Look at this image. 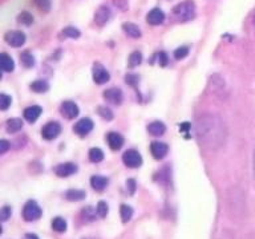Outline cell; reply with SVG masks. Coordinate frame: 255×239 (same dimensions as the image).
I'll use <instances>...</instances> for the list:
<instances>
[{
  "label": "cell",
  "instance_id": "16",
  "mask_svg": "<svg viewBox=\"0 0 255 239\" xmlns=\"http://www.w3.org/2000/svg\"><path fill=\"white\" fill-rule=\"evenodd\" d=\"M163 20H165V13L159 8H153L146 15V21L151 25H159L163 23Z\"/></svg>",
  "mask_w": 255,
  "mask_h": 239
},
{
  "label": "cell",
  "instance_id": "13",
  "mask_svg": "<svg viewBox=\"0 0 255 239\" xmlns=\"http://www.w3.org/2000/svg\"><path fill=\"white\" fill-rule=\"evenodd\" d=\"M167 151H169V147H167L166 143L159 142V141L151 142L150 153L155 159H162L167 154Z\"/></svg>",
  "mask_w": 255,
  "mask_h": 239
},
{
  "label": "cell",
  "instance_id": "35",
  "mask_svg": "<svg viewBox=\"0 0 255 239\" xmlns=\"http://www.w3.org/2000/svg\"><path fill=\"white\" fill-rule=\"evenodd\" d=\"M99 115L103 117L104 120H108V121H111L113 120V112L107 107H100L99 108Z\"/></svg>",
  "mask_w": 255,
  "mask_h": 239
},
{
  "label": "cell",
  "instance_id": "31",
  "mask_svg": "<svg viewBox=\"0 0 255 239\" xmlns=\"http://www.w3.org/2000/svg\"><path fill=\"white\" fill-rule=\"evenodd\" d=\"M63 36L69 39H77L80 36V31L75 27H67L63 29Z\"/></svg>",
  "mask_w": 255,
  "mask_h": 239
},
{
  "label": "cell",
  "instance_id": "23",
  "mask_svg": "<svg viewBox=\"0 0 255 239\" xmlns=\"http://www.w3.org/2000/svg\"><path fill=\"white\" fill-rule=\"evenodd\" d=\"M97 209L92 206H87L84 207L83 210H81V217H83L84 221H88V222H92V221H95L96 217H97Z\"/></svg>",
  "mask_w": 255,
  "mask_h": 239
},
{
  "label": "cell",
  "instance_id": "10",
  "mask_svg": "<svg viewBox=\"0 0 255 239\" xmlns=\"http://www.w3.org/2000/svg\"><path fill=\"white\" fill-rule=\"evenodd\" d=\"M76 171H77V165L72 162H65V163H60L57 166L55 167V173L57 177H69V175L75 174Z\"/></svg>",
  "mask_w": 255,
  "mask_h": 239
},
{
  "label": "cell",
  "instance_id": "33",
  "mask_svg": "<svg viewBox=\"0 0 255 239\" xmlns=\"http://www.w3.org/2000/svg\"><path fill=\"white\" fill-rule=\"evenodd\" d=\"M108 210H109L108 203L105 201H100L99 205H97V214H99L100 218H105L108 214Z\"/></svg>",
  "mask_w": 255,
  "mask_h": 239
},
{
  "label": "cell",
  "instance_id": "5",
  "mask_svg": "<svg viewBox=\"0 0 255 239\" xmlns=\"http://www.w3.org/2000/svg\"><path fill=\"white\" fill-rule=\"evenodd\" d=\"M210 89L214 95L219 96V97H226L227 96L226 84H225L222 77H219L218 75H215L214 77H211Z\"/></svg>",
  "mask_w": 255,
  "mask_h": 239
},
{
  "label": "cell",
  "instance_id": "3",
  "mask_svg": "<svg viewBox=\"0 0 255 239\" xmlns=\"http://www.w3.org/2000/svg\"><path fill=\"white\" fill-rule=\"evenodd\" d=\"M41 209L35 201H28L23 207V218L28 222H33V221H37V219L41 217Z\"/></svg>",
  "mask_w": 255,
  "mask_h": 239
},
{
  "label": "cell",
  "instance_id": "25",
  "mask_svg": "<svg viewBox=\"0 0 255 239\" xmlns=\"http://www.w3.org/2000/svg\"><path fill=\"white\" fill-rule=\"evenodd\" d=\"M31 89L36 93H44V92H47L49 89V85L44 80H36L31 84Z\"/></svg>",
  "mask_w": 255,
  "mask_h": 239
},
{
  "label": "cell",
  "instance_id": "19",
  "mask_svg": "<svg viewBox=\"0 0 255 239\" xmlns=\"http://www.w3.org/2000/svg\"><path fill=\"white\" fill-rule=\"evenodd\" d=\"M166 130V126H165V123L161 122V121H153L147 125V131L150 133L151 135H154V137H159V135H162Z\"/></svg>",
  "mask_w": 255,
  "mask_h": 239
},
{
  "label": "cell",
  "instance_id": "9",
  "mask_svg": "<svg viewBox=\"0 0 255 239\" xmlns=\"http://www.w3.org/2000/svg\"><path fill=\"white\" fill-rule=\"evenodd\" d=\"M104 99L107 100L109 104H113V105H120L123 103L124 95L123 91L119 89V88H111V89H107L104 92Z\"/></svg>",
  "mask_w": 255,
  "mask_h": 239
},
{
  "label": "cell",
  "instance_id": "32",
  "mask_svg": "<svg viewBox=\"0 0 255 239\" xmlns=\"http://www.w3.org/2000/svg\"><path fill=\"white\" fill-rule=\"evenodd\" d=\"M33 3L40 11L48 12L51 9V0H33Z\"/></svg>",
  "mask_w": 255,
  "mask_h": 239
},
{
  "label": "cell",
  "instance_id": "39",
  "mask_svg": "<svg viewBox=\"0 0 255 239\" xmlns=\"http://www.w3.org/2000/svg\"><path fill=\"white\" fill-rule=\"evenodd\" d=\"M157 60H158V64L161 67H166L167 65V55L165 52H158L157 53Z\"/></svg>",
  "mask_w": 255,
  "mask_h": 239
},
{
  "label": "cell",
  "instance_id": "7",
  "mask_svg": "<svg viewBox=\"0 0 255 239\" xmlns=\"http://www.w3.org/2000/svg\"><path fill=\"white\" fill-rule=\"evenodd\" d=\"M4 39L7 41L11 47L13 48H19L21 47L24 43H25V35L23 32L20 31H9L5 33Z\"/></svg>",
  "mask_w": 255,
  "mask_h": 239
},
{
  "label": "cell",
  "instance_id": "24",
  "mask_svg": "<svg viewBox=\"0 0 255 239\" xmlns=\"http://www.w3.org/2000/svg\"><path fill=\"white\" fill-rule=\"evenodd\" d=\"M52 229L56 233H64V231L67 230V222H65V219L61 218V217H56L55 219H52Z\"/></svg>",
  "mask_w": 255,
  "mask_h": 239
},
{
  "label": "cell",
  "instance_id": "37",
  "mask_svg": "<svg viewBox=\"0 0 255 239\" xmlns=\"http://www.w3.org/2000/svg\"><path fill=\"white\" fill-rule=\"evenodd\" d=\"M17 20H19L20 23L25 24V25H29V24L33 23V16L29 15L28 12H23V13H20Z\"/></svg>",
  "mask_w": 255,
  "mask_h": 239
},
{
  "label": "cell",
  "instance_id": "15",
  "mask_svg": "<svg viewBox=\"0 0 255 239\" xmlns=\"http://www.w3.org/2000/svg\"><path fill=\"white\" fill-rule=\"evenodd\" d=\"M107 141L112 150H119V149H121L124 145V137L120 134V133H117V131H111V133H108Z\"/></svg>",
  "mask_w": 255,
  "mask_h": 239
},
{
  "label": "cell",
  "instance_id": "44",
  "mask_svg": "<svg viewBox=\"0 0 255 239\" xmlns=\"http://www.w3.org/2000/svg\"><path fill=\"white\" fill-rule=\"evenodd\" d=\"M253 169H254V173H255V150H254V157H253Z\"/></svg>",
  "mask_w": 255,
  "mask_h": 239
},
{
  "label": "cell",
  "instance_id": "29",
  "mask_svg": "<svg viewBox=\"0 0 255 239\" xmlns=\"http://www.w3.org/2000/svg\"><path fill=\"white\" fill-rule=\"evenodd\" d=\"M20 60H21V63L25 68H32L35 65V57L32 56V53H29L28 51L23 52L21 56H20Z\"/></svg>",
  "mask_w": 255,
  "mask_h": 239
},
{
  "label": "cell",
  "instance_id": "11",
  "mask_svg": "<svg viewBox=\"0 0 255 239\" xmlns=\"http://www.w3.org/2000/svg\"><path fill=\"white\" fill-rule=\"evenodd\" d=\"M60 112H61V115L64 117H67L68 120H72L79 116V107L73 101H65V103L61 104Z\"/></svg>",
  "mask_w": 255,
  "mask_h": 239
},
{
  "label": "cell",
  "instance_id": "17",
  "mask_svg": "<svg viewBox=\"0 0 255 239\" xmlns=\"http://www.w3.org/2000/svg\"><path fill=\"white\" fill-rule=\"evenodd\" d=\"M41 108L39 105H32V107L27 108L25 111H24V119L27 120L28 122H36L37 119L40 117L41 115Z\"/></svg>",
  "mask_w": 255,
  "mask_h": 239
},
{
  "label": "cell",
  "instance_id": "30",
  "mask_svg": "<svg viewBox=\"0 0 255 239\" xmlns=\"http://www.w3.org/2000/svg\"><path fill=\"white\" fill-rule=\"evenodd\" d=\"M141 61H142V55H141V52L134 51L133 53H130V56H129V67H137V65L141 64Z\"/></svg>",
  "mask_w": 255,
  "mask_h": 239
},
{
  "label": "cell",
  "instance_id": "2",
  "mask_svg": "<svg viewBox=\"0 0 255 239\" xmlns=\"http://www.w3.org/2000/svg\"><path fill=\"white\" fill-rule=\"evenodd\" d=\"M173 15L178 21H189L194 19L195 5L193 1H182L173 8Z\"/></svg>",
  "mask_w": 255,
  "mask_h": 239
},
{
  "label": "cell",
  "instance_id": "46",
  "mask_svg": "<svg viewBox=\"0 0 255 239\" xmlns=\"http://www.w3.org/2000/svg\"><path fill=\"white\" fill-rule=\"evenodd\" d=\"M253 23H254V25H255V15H254V19H253Z\"/></svg>",
  "mask_w": 255,
  "mask_h": 239
},
{
  "label": "cell",
  "instance_id": "8",
  "mask_svg": "<svg viewBox=\"0 0 255 239\" xmlns=\"http://www.w3.org/2000/svg\"><path fill=\"white\" fill-rule=\"evenodd\" d=\"M111 79V75H109V72L105 69V68L101 65L100 63H96L95 67H93V81L96 84H105L109 81Z\"/></svg>",
  "mask_w": 255,
  "mask_h": 239
},
{
  "label": "cell",
  "instance_id": "28",
  "mask_svg": "<svg viewBox=\"0 0 255 239\" xmlns=\"http://www.w3.org/2000/svg\"><path fill=\"white\" fill-rule=\"evenodd\" d=\"M89 159L95 163L101 162L104 159L103 150H101L100 147H92L91 150H89Z\"/></svg>",
  "mask_w": 255,
  "mask_h": 239
},
{
  "label": "cell",
  "instance_id": "18",
  "mask_svg": "<svg viewBox=\"0 0 255 239\" xmlns=\"http://www.w3.org/2000/svg\"><path fill=\"white\" fill-rule=\"evenodd\" d=\"M108 183H109V181H108L107 177H103V175H93L91 178V186L95 189L96 191H104L105 190V187L108 186Z\"/></svg>",
  "mask_w": 255,
  "mask_h": 239
},
{
  "label": "cell",
  "instance_id": "45",
  "mask_svg": "<svg viewBox=\"0 0 255 239\" xmlns=\"http://www.w3.org/2000/svg\"><path fill=\"white\" fill-rule=\"evenodd\" d=\"M83 239H96V238H92V237H88V238H83Z\"/></svg>",
  "mask_w": 255,
  "mask_h": 239
},
{
  "label": "cell",
  "instance_id": "14",
  "mask_svg": "<svg viewBox=\"0 0 255 239\" xmlns=\"http://www.w3.org/2000/svg\"><path fill=\"white\" fill-rule=\"evenodd\" d=\"M111 19V9L107 5H101L95 13V21L97 25H105Z\"/></svg>",
  "mask_w": 255,
  "mask_h": 239
},
{
  "label": "cell",
  "instance_id": "21",
  "mask_svg": "<svg viewBox=\"0 0 255 239\" xmlns=\"http://www.w3.org/2000/svg\"><path fill=\"white\" fill-rule=\"evenodd\" d=\"M123 29L128 36H130V37H133V39H138L139 36H141V29H139L135 24L125 23L123 25Z\"/></svg>",
  "mask_w": 255,
  "mask_h": 239
},
{
  "label": "cell",
  "instance_id": "43",
  "mask_svg": "<svg viewBox=\"0 0 255 239\" xmlns=\"http://www.w3.org/2000/svg\"><path fill=\"white\" fill-rule=\"evenodd\" d=\"M24 239H39V238H37V235L31 234V233H28V234H25Z\"/></svg>",
  "mask_w": 255,
  "mask_h": 239
},
{
  "label": "cell",
  "instance_id": "12",
  "mask_svg": "<svg viewBox=\"0 0 255 239\" xmlns=\"http://www.w3.org/2000/svg\"><path fill=\"white\" fill-rule=\"evenodd\" d=\"M92 129H93V121L91 119H81L73 126L75 133L79 135H87L88 133H91Z\"/></svg>",
  "mask_w": 255,
  "mask_h": 239
},
{
  "label": "cell",
  "instance_id": "34",
  "mask_svg": "<svg viewBox=\"0 0 255 239\" xmlns=\"http://www.w3.org/2000/svg\"><path fill=\"white\" fill-rule=\"evenodd\" d=\"M11 97L8 95H5V93H1L0 95V109L1 111H7L8 107L11 105Z\"/></svg>",
  "mask_w": 255,
  "mask_h": 239
},
{
  "label": "cell",
  "instance_id": "6",
  "mask_svg": "<svg viewBox=\"0 0 255 239\" xmlns=\"http://www.w3.org/2000/svg\"><path fill=\"white\" fill-rule=\"evenodd\" d=\"M60 131H61L60 123L52 121V122H48L44 125L43 130H41V135H43V138L51 141V139H55L60 134Z\"/></svg>",
  "mask_w": 255,
  "mask_h": 239
},
{
  "label": "cell",
  "instance_id": "38",
  "mask_svg": "<svg viewBox=\"0 0 255 239\" xmlns=\"http://www.w3.org/2000/svg\"><path fill=\"white\" fill-rule=\"evenodd\" d=\"M11 207L9 206H3L1 210H0V221L1 222H5L9 217H11Z\"/></svg>",
  "mask_w": 255,
  "mask_h": 239
},
{
  "label": "cell",
  "instance_id": "27",
  "mask_svg": "<svg viewBox=\"0 0 255 239\" xmlns=\"http://www.w3.org/2000/svg\"><path fill=\"white\" fill-rule=\"evenodd\" d=\"M65 198L68 201H81V199L85 198V191L83 190H68L65 193Z\"/></svg>",
  "mask_w": 255,
  "mask_h": 239
},
{
  "label": "cell",
  "instance_id": "40",
  "mask_svg": "<svg viewBox=\"0 0 255 239\" xmlns=\"http://www.w3.org/2000/svg\"><path fill=\"white\" fill-rule=\"evenodd\" d=\"M125 81H127L129 85H131V87H134L135 84H137V81H138V77H137L134 73H129V75H127V77H125Z\"/></svg>",
  "mask_w": 255,
  "mask_h": 239
},
{
  "label": "cell",
  "instance_id": "1",
  "mask_svg": "<svg viewBox=\"0 0 255 239\" xmlns=\"http://www.w3.org/2000/svg\"><path fill=\"white\" fill-rule=\"evenodd\" d=\"M195 134L201 145L207 149H219L226 141V125L219 116L207 115L201 116L195 122Z\"/></svg>",
  "mask_w": 255,
  "mask_h": 239
},
{
  "label": "cell",
  "instance_id": "26",
  "mask_svg": "<svg viewBox=\"0 0 255 239\" xmlns=\"http://www.w3.org/2000/svg\"><path fill=\"white\" fill-rule=\"evenodd\" d=\"M120 214H121V219H123L124 223L129 222L133 217V209L128 205H121L120 207Z\"/></svg>",
  "mask_w": 255,
  "mask_h": 239
},
{
  "label": "cell",
  "instance_id": "41",
  "mask_svg": "<svg viewBox=\"0 0 255 239\" xmlns=\"http://www.w3.org/2000/svg\"><path fill=\"white\" fill-rule=\"evenodd\" d=\"M127 189H128V191H129V194H130V195L134 194V191H135V181H134V179H128Z\"/></svg>",
  "mask_w": 255,
  "mask_h": 239
},
{
  "label": "cell",
  "instance_id": "4",
  "mask_svg": "<svg viewBox=\"0 0 255 239\" xmlns=\"http://www.w3.org/2000/svg\"><path fill=\"white\" fill-rule=\"evenodd\" d=\"M123 161L125 163V166L130 167V169H135V167L141 166L142 157H141L138 151L134 150V149H130V150H127L124 153Z\"/></svg>",
  "mask_w": 255,
  "mask_h": 239
},
{
  "label": "cell",
  "instance_id": "42",
  "mask_svg": "<svg viewBox=\"0 0 255 239\" xmlns=\"http://www.w3.org/2000/svg\"><path fill=\"white\" fill-rule=\"evenodd\" d=\"M8 149H9V143H8L5 139H1V141H0V153L3 154V153H5Z\"/></svg>",
  "mask_w": 255,
  "mask_h": 239
},
{
  "label": "cell",
  "instance_id": "20",
  "mask_svg": "<svg viewBox=\"0 0 255 239\" xmlns=\"http://www.w3.org/2000/svg\"><path fill=\"white\" fill-rule=\"evenodd\" d=\"M0 67L4 72H12L15 69V63L12 60L11 56H8L7 53H1L0 57Z\"/></svg>",
  "mask_w": 255,
  "mask_h": 239
},
{
  "label": "cell",
  "instance_id": "36",
  "mask_svg": "<svg viewBox=\"0 0 255 239\" xmlns=\"http://www.w3.org/2000/svg\"><path fill=\"white\" fill-rule=\"evenodd\" d=\"M189 55V48L187 47H179L174 51V57L175 60H182Z\"/></svg>",
  "mask_w": 255,
  "mask_h": 239
},
{
  "label": "cell",
  "instance_id": "22",
  "mask_svg": "<svg viewBox=\"0 0 255 239\" xmlns=\"http://www.w3.org/2000/svg\"><path fill=\"white\" fill-rule=\"evenodd\" d=\"M7 131L8 133H17L23 127V121L20 119H11L7 121Z\"/></svg>",
  "mask_w": 255,
  "mask_h": 239
}]
</instances>
